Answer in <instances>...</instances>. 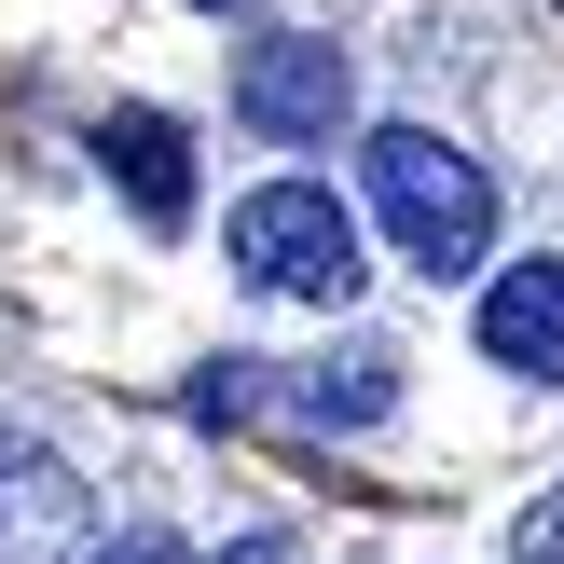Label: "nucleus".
<instances>
[{
  "label": "nucleus",
  "mask_w": 564,
  "mask_h": 564,
  "mask_svg": "<svg viewBox=\"0 0 564 564\" xmlns=\"http://www.w3.org/2000/svg\"><path fill=\"white\" fill-rule=\"evenodd\" d=\"M358 165H372V207H386V235H400L427 275H468V262L496 248V180H482V165H468L441 124H386Z\"/></svg>",
  "instance_id": "1"
},
{
  "label": "nucleus",
  "mask_w": 564,
  "mask_h": 564,
  "mask_svg": "<svg viewBox=\"0 0 564 564\" xmlns=\"http://www.w3.org/2000/svg\"><path fill=\"white\" fill-rule=\"evenodd\" d=\"M220 248H235V275H248V290H275V303H345L358 275H372L330 180H262V193L235 207V235H220Z\"/></svg>",
  "instance_id": "2"
},
{
  "label": "nucleus",
  "mask_w": 564,
  "mask_h": 564,
  "mask_svg": "<svg viewBox=\"0 0 564 564\" xmlns=\"http://www.w3.org/2000/svg\"><path fill=\"white\" fill-rule=\"evenodd\" d=\"M400 400L386 358H345V372H290V358H207L193 372V413L207 427H372Z\"/></svg>",
  "instance_id": "3"
},
{
  "label": "nucleus",
  "mask_w": 564,
  "mask_h": 564,
  "mask_svg": "<svg viewBox=\"0 0 564 564\" xmlns=\"http://www.w3.org/2000/svg\"><path fill=\"white\" fill-rule=\"evenodd\" d=\"M358 110V69L330 42H262L235 69V124L248 138H275V152H330V124Z\"/></svg>",
  "instance_id": "4"
},
{
  "label": "nucleus",
  "mask_w": 564,
  "mask_h": 564,
  "mask_svg": "<svg viewBox=\"0 0 564 564\" xmlns=\"http://www.w3.org/2000/svg\"><path fill=\"white\" fill-rule=\"evenodd\" d=\"M97 510H83V482L55 455H28L14 482H0V564H97Z\"/></svg>",
  "instance_id": "5"
},
{
  "label": "nucleus",
  "mask_w": 564,
  "mask_h": 564,
  "mask_svg": "<svg viewBox=\"0 0 564 564\" xmlns=\"http://www.w3.org/2000/svg\"><path fill=\"white\" fill-rule=\"evenodd\" d=\"M482 358L523 386H564V262H510L482 290Z\"/></svg>",
  "instance_id": "6"
},
{
  "label": "nucleus",
  "mask_w": 564,
  "mask_h": 564,
  "mask_svg": "<svg viewBox=\"0 0 564 564\" xmlns=\"http://www.w3.org/2000/svg\"><path fill=\"white\" fill-rule=\"evenodd\" d=\"M97 165L138 193L152 235H180V220H193V165H180V124H165V110H110V124H97Z\"/></svg>",
  "instance_id": "7"
},
{
  "label": "nucleus",
  "mask_w": 564,
  "mask_h": 564,
  "mask_svg": "<svg viewBox=\"0 0 564 564\" xmlns=\"http://www.w3.org/2000/svg\"><path fill=\"white\" fill-rule=\"evenodd\" d=\"M510 564H564V482L523 510V538H510Z\"/></svg>",
  "instance_id": "8"
},
{
  "label": "nucleus",
  "mask_w": 564,
  "mask_h": 564,
  "mask_svg": "<svg viewBox=\"0 0 564 564\" xmlns=\"http://www.w3.org/2000/svg\"><path fill=\"white\" fill-rule=\"evenodd\" d=\"M97 564H193V551H180V538H152V523H138V538H110Z\"/></svg>",
  "instance_id": "9"
},
{
  "label": "nucleus",
  "mask_w": 564,
  "mask_h": 564,
  "mask_svg": "<svg viewBox=\"0 0 564 564\" xmlns=\"http://www.w3.org/2000/svg\"><path fill=\"white\" fill-rule=\"evenodd\" d=\"M220 564H290V551H275V538H235V551H220Z\"/></svg>",
  "instance_id": "10"
},
{
  "label": "nucleus",
  "mask_w": 564,
  "mask_h": 564,
  "mask_svg": "<svg viewBox=\"0 0 564 564\" xmlns=\"http://www.w3.org/2000/svg\"><path fill=\"white\" fill-rule=\"evenodd\" d=\"M551 14H564V0H551Z\"/></svg>",
  "instance_id": "11"
}]
</instances>
